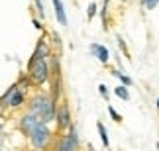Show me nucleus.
<instances>
[{"instance_id":"f257e3e1","label":"nucleus","mask_w":159,"mask_h":151,"mask_svg":"<svg viewBox=\"0 0 159 151\" xmlns=\"http://www.w3.org/2000/svg\"><path fill=\"white\" fill-rule=\"evenodd\" d=\"M55 108H57V104L45 94H35L28 102V112L34 114V116H38L41 124L53 122L55 120Z\"/></svg>"},{"instance_id":"f03ea898","label":"nucleus","mask_w":159,"mask_h":151,"mask_svg":"<svg viewBox=\"0 0 159 151\" xmlns=\"http://www.w3.org/2000/svg\"><path fill=\"white\" fill-rule=\"evenodd\" d=\"M49 63L47 59H30L28 61V73L26 77L30 78V82L35 87H41L49 81Z\"/></svg>"},{"instance_id":"7ed1b4c3","label":"nucleus","mask_w":159,"mask_h":151,"mask_svg":"<svg viewBox=\"0 0 159 151\" xmlns=\"http://www.w3.org/2000/svg\"><path fill=\"white\" fill-rule=\"evenodd\" d=\"M51 130L47 128V124H38L35 126V130L32 131V134L28 135V140H30V145H32V149L35 151H43L47 145H49V141H51Z\"/></svg>"},{"instance_id":"20e7f679","label":"nucleus","mask_w":159,"mask_h":151,"mask_svg":"<svg viewBox=\"0 0 159 151\" xmlns=\"http://www.w3.org/2000/svg\"><path fill=\"white\" fill-rule=\"evenodd\" d=\"M77 149H79V135H77V130L71 126V128L57 140L55 151H77Z\"/></svg>"},{"instance_id":"39448f33","label":"nucleus","mask_w":159,"mask_h":151,"mask_svg":"<svg viewBox=\"0 0 159 151\" xmlns=\"http://www.w3.org/2000/svg\"><path fill=\"white\" fill-rule=\"evenodd\" d=\"M55 122H57V130L59 131H67L73 126L71 120V110L67 102H61V104L55 108Z\"/></svg>"},{"instance_id":"423d86ee","label":"nucleus","mask_w":159,"mask_h":151,"mask_svg":"<svg viewBox=\"0 0 159 151\" xmlns=\"http://www.w3.org/2000/svg\"><path fill=\"white\" fill-rule=\"evenodd\" d=\"M38 124H39V118L28 112V114H24V116L20 118V122H18V128H20V131L28 137V135L35 130V126H38Z\"/></svg>"},{"instance_id":"0eeeda50","label":"nucleus","mask_w":159,"mask_h":151,"mask_svg":"<svg viewBox=\"0 0 159 151\" xmlns=\"http://www.w3.org/2000/svg\"><path fill=\"white\" fill-rule=\"evenodd\" d=\"M24 102H26V92L20 90V88H16L14 92H12V96L6 100V108H12V110H14V108H20Z\"/></svg>"},{"instance_id":"6e6552de","label":"nucleus","mask_w":159,"mask_h":151,"mask_svg":"<svg viewBox=\"0 0 159 151\" xmlns=\"http://www.w3.org/2000/svg\"><path fill=\"white\" fill-rule=\"evenodd\" d=\"M49 53H51V51H49V45H47V41L39 39L30 59H47V57H49Z\"/></svg>"},{"instance_id":"1a4fd4ad","label":"nucleus","mask_w":159,"mask_h":151,"mask_svg":"<svg viewBox=\"0 0 159 151\" xmlns=\"http://www.w3.org/2000/svg\"><path fill=\"white\" fill-rule=\"evenodd\" d=\"M90 51H93L94 57H98L100 63H108V49L104 45H98V43H93L90 45Z\"/></svg>"},{"instance_id":"9d476101","label":"nucleus","mask_w":159,"mask_h":151,"mask_svg":"<svg viewBox=\"0 0 159 151\" xmlns=\"http://www.w3.org/2000/svg\"><path fill=\"white\" fill-rule=\"evenodd\" d=\"M53 8H55V16H57V22L61 26H67V14L63 10V2L61 0H53Z\"/></svg>"},{"instance_id":"9b49d317","label":"nucleus","mask_w":159,"mask_h":151,"mask_svg":"<svg viewBox=\"0 0 159 151\" xmlns=\"http://www.w3.org/2000/svg\"><path fill=\"white\" fill-rule=\"evenodd\" d=\"M96 130H98L100 141L104 143V147H108V145H110V141H108V135H106V128H104V124H102V122H98V124H96Z\"/></svg>"},{"instance_id":"f8f14e48","label":"nucleus","mask_w":159,"mask_h":151,"mask_svg":"<svg viewBox=\"0 0 159 151\" xmlns=\"http://www.w3.org/2000/svg\"><path fill=\"white\" fill-rule=\"evenodd\" d=\"M114 94L118 96V98H122V100H130V92H128V87H124V84L116 87V88H114Z\"/></svg>"},{"instance_id":"ddd939ff","label":"nucleus","mask_w":159,"mask_h":151,"mask_svg":"<svg viewBox=\"0 0 159 151\" xmlns=\"http://www.w3.org/2000/svg\"><path fill=\"white\" fill-rule=\"evenodd\" d=\"M112 75H114V77H118V78H120V82L124 84V87H130V84H132V78H130V77H126V75H122L120 71H114Z\"/></svg>"},{"instance_id":"4468645a","label":"nucleus","mask_w":159,"mask_h":151,"mask_svg":"<svg viewBox=\"0 0 159 151\" xmlns=\"http://www.w3.org/2000/svg\"><path fill=\"white\" fill-rule=\"evenodd\" d=\"M142 4H143V6H145L148 10H153L155 6L159 4V0H142Z\"/></svg>"},{"instance_id":"2eb2a0df","label":"nucleus","mask_w":159,"mask_h":151,"mask_svg":"<svg viewBox=\"0 0 159 151\" xmlns=\"http://www.w3.org/2000/svg\"><path fill=\"white\" fill-rule=\"evenodd\" d=\"M108 114H110V116H112V120H114V122H122V116H120V114L114 110L112 106H108Z\"/></svg>"},{"instance_id":"dca6fc26","label":"nucleus","mask_w":159,"mask_h":151,"mask_svg":"<svg viewBox=\"0 0 159 151\" xmlns=\"http://www.w3.org/2000/svg\"><path fill=\"white\" fill-rule=\"evenodd\" d=\"M94 14H96V4L93 2V4H90V6H89V12H87V16H89V20H93V18H94Z\"/></svg>"},{"instance_id":"f3484780","label":"nucleus","mask_w":159,"mask_h":151,"mask_svg":"<svg viewBox=\"0 0 159 151\" xmlns=\"http://www.w3.org/2000/svg\"><path fill=\"white\" fill-rule=\"evenodd\" d=\"M35 8H38V12L41 14V18H45V12H43V4H41V0H34Z\"/></svg>"},{"instance_id":"a211bd4d","label":"nucleus","mask_w":159,"mask_h":151,"mask_svg":"<svg viewBox=\"0 0 159 151\" xmlns=\"http://www.w3.org/2000/svg\"><path fill=\"white\" fill-rule=\"evenodd\" d=\"M98 92L104 96V98H108V87L106 84H98Z\"/></svg>"},{"instance_id":"6ab92c4d","label":"nucleus","mask_w":159,"mask_h":151,"mask_svg":"<svg viewBox=\"0 0 159 151\" xmlns=\"http://www.w3.org/2000/svg\"><path fill=\"white\" fill-rule=\"evenodd\" d=\"M34 26L38 28V29H41V28H43V26H41V24H39V20H35V18H34Z\"/></svg>"},{"instance_id":"aec40b11","label":"nucleus","mask_w":159,"mask_h":151,"mask_svg":"<svg viewBox=\"0 0 159 151\" xmlns=\"http://www.w3.org/2000/svg\"><path fill=\"white\" fill-rule=\"evenodd\" d=\"M2 130H4V124L0 122V137H2Z\"/></svg>"},{"instance_id":"412c9836","label":"nucleus","mask_w":159,"mask_h":151,"mask_svg":"<svg viewBox=\"0 0 159 151\" xmlns=\"http://www.w3.org/2000/svg\"><path fill=\"white\" fill-rule=\"evenodd\" d=\"M4 110H6V108H4V106H2V104H0V114H2V112H4Z\"/></svg>"},{"instance_id":"4be33fe9","label":"nucleus","mask_w":159,"mask_h":151,"mask_svg":"<svg viewBox=\"0 0 159 151\" xmlns=\"http://www.w3.org/2000/svg\"><path fill=\"white\" fill-rule=\"evenodd\" d=\"M157 112H159V98H157Z\"/></svg>"},{"instance_id":"5701e85b","label":"nucleus","mask_w":159,"mask_h":151,"mask_svg":"<svg viewBox=\"0 0 159 151\" xmlns=\"http://www.w3.org/2000/svg\"><path fill=\"white\" fill-rule=\"evenodd\" d=\"M120 2H130V0H120Z\"/></svg>"}]
</instances>
